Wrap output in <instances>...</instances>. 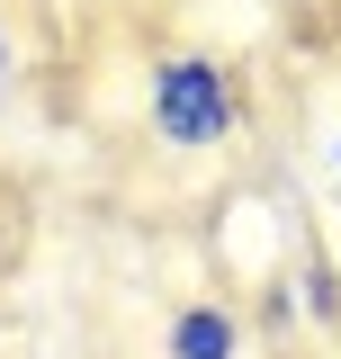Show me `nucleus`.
<instances>
[{"mask_svg": "<svg viewBox=\"0 0 341 359\" xmlns=\"http://www.w3.org/2000/svg\"><path fill=\"white\" fill-rule=\"evenodd\" d=\"M297 287H305V306H314V314H341V297H333V269H323V261H305V278H297Z\"/></svg>", "mask_w": 341, "mask_h": 359, "instance_id": "7ed1b4c3", "label": "nucleus"}, {"mask_svg": "<svg viewBox=\"0 0 341 359\" xmlns=\"http://www.w3.org/2000/svg\"><path fill=\"white\" fill-rule=\"evenodd\" d=\"M144 117H153V135H162L170 153H207V144H225V135H234L243 90H234V72H225L215 54H170L162 72H153Z\"/></svg>", "mask_w": 341, "mask_h": 359, "instance_id": "f257e3e1", "label": "nucleus"}, {"mask_svg": "<svg viewBox=\"0 0 341 359\" xmlns=\"http://www.w3.org/2000/svg\"><path fill=\"white\" fill-rule=\"evenodd\" d=\"M0 81H9V45H0Z\"/></svg>", "mask_w": 341, "mask_h": 359, "instance_id": "20e7f679", "label": "nucleus"}, {"mask_svg": "<svg viewBox=\"0 0 341 359\" xmlns=\"http://www.w3.org/2000/svg\"><path fill=\"white\" fill-rule=\"evenodd\" d=\"M333 171H341V135H333Z\"/></svg>", "mask_w": 341, "mask_h": 359, "instance_id": "39448f33", "label": "nucleus"}, {"mask_svg": "<svg viewBox=\"0 0 341 359\" xmlns=\"http://www.w3.org/2000/svg\"><path fill=\"white\" fill-rule=\"evenodd\" d=\"M170 359H243V323L225 306H180L170 314Z\"/></svg>", "mask_w": 341, "mask_h": 359, "instance_id": "f03ea898", "label": "nucleus"}]
</instances>
